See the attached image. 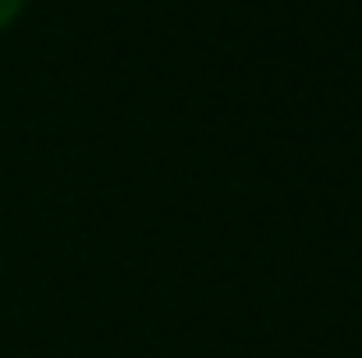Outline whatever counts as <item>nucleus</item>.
I'll return each instance as SVG.
<instances>
[{
    "label": "nucleus",
    "instance_id": "nucleus-1",
    "mask_svg": "<svg viewBox=\"0 0 362 358\" xmlns=\"http://www.w3.org/2000/svg\"><path fill=\"white\" fill-rule=\"evenodd\" d=\"M18 9H23V0H0V28H5L9 18L18 14Z\"/></svg>",
    "mask_w": 362,
    "mask_h": 358
}]
</instances>
